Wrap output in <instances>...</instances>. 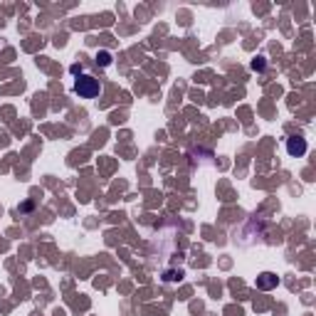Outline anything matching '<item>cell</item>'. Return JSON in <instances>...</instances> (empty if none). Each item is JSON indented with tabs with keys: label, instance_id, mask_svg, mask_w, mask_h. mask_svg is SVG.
Instances as JSON below:
<instances>
[{
	"label": "cell",
	"instance_id": "obj_4",
	"mask_svg": "<svg viewBox=\"0 0 316 316\" xmlns=\"http://www.w3.org/2000/svg\"><path fill=\"white\" fill-rule=\"evenodd\" d=\"M109 62H111V54H109V52H99V54H97V64H104V67H106Z\"/></svg>",
	"mask_w": 316,
	"mask_h": 316
},
{
	"label": "cell",
	"instance_id": "obj_3",
	"mask_svg": "<svg viewBox=\"0 0 316 316\" xmlns=\"http://www.w3.org/2000/svg\"><path fill=\"white\" fill-rule=\"evenodd\" d=\"M277 282L279 279L274 277L272 272H265V274H259V277H257V287H259V289H274V287H277Z\"/></svg>",
	"mask_w": 316,
	"mask_h": 316
},
{
	"label": "cell",
	"instance_id": "obj_2",
	"mask_svg": "<svg viewBox=\"0 0 316 316\" xmlns=\"http://www.w3.org/2000/svg\"><path fill=\"white\" fill-rule=\"evenodd\" d=\"M287 153L289 156H304L306 153V141L302 136H289L287 139Z\"/></svg>",
	"mask_w": 316,
	"mask_h": 316
},
{
	"label": "cell",
	"instance_id": "obj_1",
	"mask_svg": "<svg viewBox=\"0 0 316 316\" xmlns=\"http://www.w3.org/2000/svg\"><path fill=\"white\" fill-rule=\"evenodd\" d=\"M75 91L82 97V99H94V97H99L101 82L91 75H79L75 79Z\"/></svg>",
	"mask_w": 316,
	"mask_h": 316
},
{
	"label": "cell",
	"instance_id": "obj_5",
	"mask_svg": "<svg viewBox=\"0 0 316 316\" xmlns=\"http://www.w3.org/2000/svg\"><path fill=\"white\" fill-rule=\"evenodd\" d=\"M252 69H265V62L259 60V62H252Z\"/></svg>",
	"mask_w": 316,
	"mask_h": 316
}]
</instances>
